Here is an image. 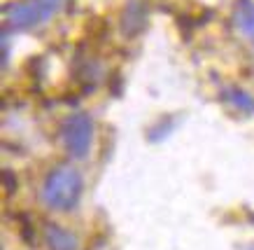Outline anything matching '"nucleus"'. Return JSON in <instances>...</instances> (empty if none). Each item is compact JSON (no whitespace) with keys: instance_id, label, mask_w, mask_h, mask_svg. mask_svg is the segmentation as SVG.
<instances>
[{"instance_id":"obj_1","label":"nucleus","mask_w":254,"mask_h":250,"mask_svg":"<svg viewBox=\"0 0 254 250\" xmlns=\"http://www.w3.org/2000/svg\"><path fill=\"white\" fill-rule=\"evenodd\" d=\"M82 189H84V180L79 171L75 166L63 164L56 166L52 173H47L40 189V199L52 211H72L82 199Z\"/></svg>"},{"instance_id":"obj_2","label":"nucleus","mask_w":254,"mask_h":250,"mask_svg":"<svg viewBox=\"0 0 254 250\" xmlns=\"http://www.w3.org/2000/svg\"><path fill=\"white\" fill-rule=\"evenodd\" d=\"M65 5V0H23V2H12L5 7L7 24L16 31H28L35 26L49 21L59 9Z\"/></svg>"},{"instance_id":"obj_3","label":"nucleus","mask_w":254,"mask_h":250,"mask_svg":"<svg viewBox=\"0 0 254 250\" xmlns=\"http://www.w3.org/2000/svg\"><path fill=\"white\" fill-rule=\"evenodd\" d=\"M61 141L63 148L72 159H84L91 150L93 141V119L86 112L70 115L61 126Z\"/></svg>"},{"instance_id":"obj_4","label":"nucleus","mask_w":254,"mask_h":250,"mask_svg":"<svg viewBox=\"0 0 254 250\" xmlns=\"http://www.w3.org/2000/svg\"><path fill=\"white\" fill-rule=\"evenodd\" d=\"M45 243L49 250H79V239L72 232L63 229L61 225H45Z\"/></svg>"},{"instance_id":"obj_5","label":"nucleus","mask_w":254,"mask_h":250,"mask_svg":"<svg viewBox=\"0 0 254 250\" xmlns=\"http://www.w3.org/2000/svg\"><path fill=\"white\" fill-rule=\"evenodd\" d=\"M145 19H147V7L140 0H133L131 5L126 7V12H124V24H122L124 33L126 35H135L138 31H142Z\"/></svg>"},{"instance_id":"obj_6","label":"nucleus","mask_w":254,"mask_h":250,"mask_svg":"<svg viewBox=\"0 0 254 250\" xmlns=\"http://www.w3.org/2000/svg\"><path fill=\"white\" fill-rule=\"evenodd\" d=\"M236 26L245 33L247 38L254 40V2L252 0H240L236 9Z\"/></svg>"},{"instance_id":"obj_7","label":"nucleus","mask_w":254,"mask_h":250,"mask_svg":"<svg viewBox=\"0 0 254 250\" xmlns=\"http://www.w3.org/2000/svg\"><path fill=\"white\" fill-rule=\"evenodd\" d=\"M224 101H229L233 108L240 110V112H254V96L245 94V91L238 89V86L224 89Z\"/></svg>"}]
</instances>
